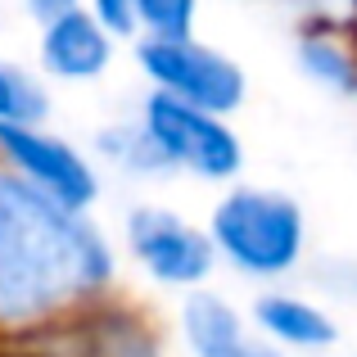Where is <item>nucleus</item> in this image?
<instances>
[{"label":"nucleus","mask_w":357,"mask_h":357,"mask_svg":"<svg viewBox=\"0 0 357 357\" xmlns=\"http://www.w3.org/2000/svg\"><path fill=\"white\" fill-rule=\"evenodd\" d=\"M294 63L312 86L331 96H357V36L340 23H303L294 41Z\"/></svg>","instance_id":"10"},{"label":"nucleus","mask_w":357,"mask_h":357,"mask_svg":"<svg viewBox=\"0 0 357 357\" xmlns=\"http://www.w3.org/2000/svg\"><path fill=\"white\" fill-rule=\"evenodd\" d=\"M50 82L14 59H0V127H27L50 118Z\"/></svg>","instance_id":"12"},{"label":"nucleus","mask_w":357,"mask_h":357,"mask_svg":"<svg viewBox=\"0 0 357 357\" xmlns=\"http://www.w3.org/2000/svg\"><path fill=\"white\" fill-rule=\"evenodd\" d=\"M249 326L280 353H331L340 344V321L317 298L285 285H262L249 303Z\"/></svg>","instance_id":"9"},{"label":"nucleus","mask_w":357,"mask_h":357,"mask_svg":"<svg viewBox=\"0 0 357 357\" xmlns=\"http://www.w3.org/2000/svg\"><path fill=\"white\" fill-rule=\"evenodd\" d=\"M136 122L145 127L158 163L167 176H190L204 185H231L244 172V140L231 127V118L204 114L195 105H181L172 96L145 91Z\"/></svg>","instance_id":"3"},{"label":"nucleus","mask_w":357,"mask_h":357,"mask_svg":"<svg viewBox=\"0 0 357 357\" xmlns=\"http://www.w3.org/2000/svg\"><path fill=\"white\" fill-rule=\"evenodd\" d=\"M91 158L105 167H114L122 176H140V181H149V176H167L163 163H158L154 145H149L145 127H140L136 118H114L105 122V127L91 136Z\"/></svg>","instance_id":"11"},{"label":"nucleus","mask_w":357,"mask_h":357,"mask_svg":"<svg viewBox=\"0 0 357 357\" xmlns=\"http://www.w3.org/2000/svg\"><path fill=\"white\" fill-rule=\"evenodd\" d=\"M118 45V36L86 9H68L36 27V73L54 86H96L114 73Z\"/></svg>","instance_id":"7"},{"label":"nucleus","mask_w":357,"mask_h":357,"mask_svg":"<svg viewBox=\"0 0 357 357\" xmlns=\"http://www.w3.org/2000/svg\"><path fill=\"white\" fill-rule=\"evenodd\" d=\"M122 253L91 213L0 167V335H50L114 298Z\"/></svg>","instance_id":"1"},{"label":"nucleus","mask_w":357,"mask_h":357,"mask_svg":"<svg viewBox=\"0 0 357 357\" xmlns=\"http://www.w3.org/2000/svg\"><path fill=\"white\" fill-rule=\"evenodd\" d=\"M176 335L190 357H289L249 326V317L218 289H190L176 307Z\"/></svg>","instance_id":"8"},{"label":"nucleus","mask_w":357,"mask_h":357,"mask_svg":"<svg viewBox=\"0 0 357 357\" xmlns=\"http://www.w3.org/2000/svg\"><path fill=\"white\" fill-rule=\"evenodd\" d=\"M136 68L149 91L231 118L249 100V77L227 50L199 36H136Z\"/></svg>","instance_id":"4"},{"label":"nucleus","mask_w":357,"mask_h":357,"mask_svg":"<svg viewBox=\"0 0 357 357\" xmlns=\"http://www.w3.org/2000/svg\"><path fill=\"white\" fill-rule=\"evenodd\" d=\"M349 32L357 36V0H353V14H349Z\"/></svg>","instance_id":"16"},{"label":"nucleus","mask_w":357,"mask_h":357,"mask_svg":"<svg viewBox=\"0 0 357 357\" xmlns=\"http://www.w3.org/2000/svg\"><path fill=\"white\" fill-rule=\"evenodd\" d=\"M0 167H9L32 190L50 195L54 204L77 213H91L105 195V176H100V163L91 158V149L50 131L45 122L0 127Z\"/></svg>","instance_id":"6"},{"label":"nucleus","mask_w":357,"mask_h":357,"mask_svg":"<svg viewBox=\"0 0 357 357\" xmlns=\"http://www.w3.org/2000/svg\"><path fill=\"white\" fill-rule=\"evenodd\" d=\"M82 9H86V14L96 18L100 27H109V32H114L118 41H127V36H136V18H131V0H82Z\"/></svg>","instance_id":"14"},{"label":"nucleus","mask_w":357,"mask_h":357,"mask_svg":"<svg viewBox=\"0 0 357 357\" xmlns=\"http://www.w3.org/2000/svg\"><path fill=\"white\" fill-rule=\"evenodd\" d=\"M136 36H190L199 23V0H131Z\"/></svg>","instance_id":"13"},{"label":"nucleus","mask_w":357,"mask_h":357,"mask_svg":"<svg viewBox=\"0 0 357 357\" xmlns=\"http://www.w3.org/2000/svg\"><path fill=\"white\" fill-rule=\"evenodd\" d=\"M68 9H82V0H23V14L32 18L36 27L59 18V14H68Z\"/></svg>","instance_id":"15"},{"label":"nucleus","mask_w":357,"mask_h":357,"mask_svg":"<svg viewBox=\"0 0 357 357\" xmlns=\"http://www.w3.org/2000/svg\"><path fill=\"white\" fill-rule=\"evenodd\" d=\"M122 258L158 289L190 294L218 271V253L204 222L167 204H131L122 218Z\"/></svg>","instance_id":"5"},{"label":"nucleus","mask_w":357,"mask_h":357,"mask_svg":"<svg viewBox=\"0 0 357 357\" xmlns=\"http://www.w3.org/2000/svg\"><path fill=\"white\" fill-rule=\"evenodd\" d=\"M218 253V267L236 271L253 285H280L303 267L307 253V218L303 204L276 185L231 181L213 199L204 222Z\"/></svg>","instance_id":"2"}]
</instances>
